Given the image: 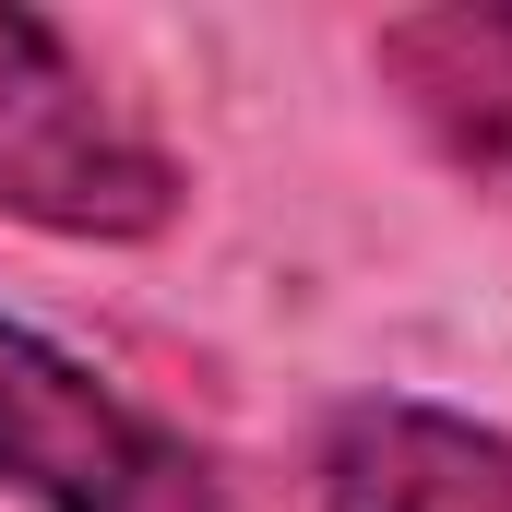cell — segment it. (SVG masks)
I'll return each mask as SVG.
<instances>
[{
	"instance_id": "cell-1",
	"label": "cell",
	"mask_w": 512,
	"mask_h": 512,
	"mask_svg": "<svg viewBox=\"0 0 512 512\" xmlns=\"http://www.w3.org/2000/svg\"><path fill=\"white\" fill-rule=\"evenodd\" d=\"M191 179L108 96V72L24 0H0V215L48 239H155Z\"/></svg>"
},
{
	"instance_id": "cell-2",
	"label": "cell",
	"mask_w": 512,
	"mask_h": 512,
	"mask_svg": "<svg viewBox=\"0 0 512 512\" xmlns=\"http://www.w3.org/2000/svg\"><path fill=\"white\" fill-rule=\"evenodd\" d=\"M0 489L36 512H239L227 465L131 405L96 358L0 310Z\"/></svg>"
},
{
	"instance_id": "cell-3",
	"label": "cell",
	"mask_w": 512,
	"mask_h": 512,
	"mask_svg": "<svg viewBox=\"0 0 512 512\" xmlns=\"http://www.w3.org/2000/svg\"><path fill=\"white\" fill-rule=\"evenodd\" d=\"M322 512H512V429L417 393L322 417Z\"/></svg>"
},
{
	"instance_id": "cell-4",
	"label": "cell",
	"mask_w": 512,
	"mask_h": 512,
	"mask_svg": "<svg viewBox=\"0 0 512 512\" xmlns=\"http://www.w3.org/2000/svg\"><path fill=\"white\" fill-rule=\"evenodd\" d=\"M370 72H382V96L417 120V143L453 179H477L489 203H512V0L393 12L370 36Z\"/></svg>"
}]
</instances>
